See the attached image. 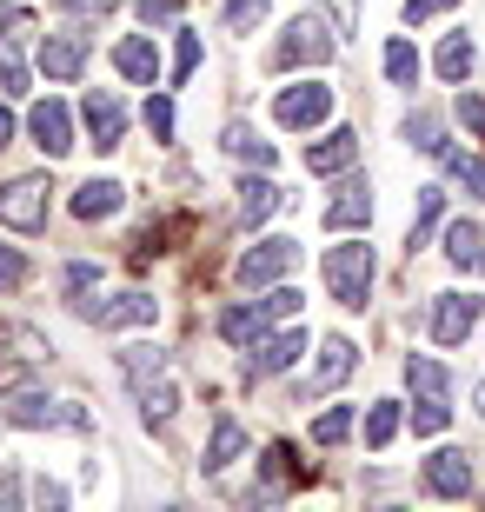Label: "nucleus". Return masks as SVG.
<instances>
[{"label":"nucleus","mask_w":485,"mask_h":512,"mask_svg":"<svg viewBox=\"0 0 485 512\" xmlns=\"http://www.w3.org/2000/svg\"><path fill=\"white\" fill-rule=\"evenodd\" d=\"M147 133L160 147H173V100L167 94H147Z\"/></svg>","instance_id":"obj_40"},{"label":"nucleus","mask_w":485,"mask_h":512,"mask_svg":"<svg viewBox=\"0 0 485 512\" xmlns=\"http://www.w3.org/2000/svg\"><path fill=\"white\" fill-rule=\"evenodd\" d=\"M34 34V20H27V7H0V54H14L20 40Z\"/></svg>","instance_id":"obj_39"},{"label":"nucleus","mask_w":485,"mask_h":512,"mask_svg":"<svg viewBox=\"0 0 485 512\" xmlns=\"http://www.w3.org/2000/svg\"><path fill=\"white\" fill-rule=\"evenodd\" d=\"M47 193H54L47 173H20V180H7V187H0V227L40 233L47 227Z\"/></svg>","instance_id":"obj_6"},{"label":"nucleus","mask_w":485,"mask_h":512,"mask_svg":"<svg viewBox=\"0 0 485 512\" xmlns=\"http://www.w3.org/2000/svg\"><path fill=\"white\" fill-rule=\"evenodd\" d=\"M439 213H446V187H419V207H412V227H406V247H412V253L432 240Z\"/></svg>","instance_id":"obj_26"},{"label":"nucleus","mask_w":485,"mask_h":512,"mask_svg":"<svg viewBox=\"0 0 485 512\" xmlns=\"http://www.w3.org/2000/svg\"><path fill=\"white\" fill-rule=\"evenodd\" d=\"M220 147L233 153V160H246V167H273V160H280V153H273V140H260L246 120H233V127L220 133Z\"/></svg>","instance_id":"obj_23"},{"label":"nucleus","mask_w":485,"mask_h":512,"mask_svg":"<svg viewBox=\"0 0 485 512\" xmlns=\"http://www.w3.org/2000/svg\"><path fill=\"white\" fill-rule=\"evenodd\" d=\"M80 120H87V133H94L100 153H113L120 140H127V100H120V94H87Z\"/></svg>","instance_id":"obj_16"},{"label":"nucleus","mask_w":485,"mask_h":512,"mask_svg":"<svg viewBox=\"0 0 485 512\" xmlns=\"http://www.w3.org/2000/svg\"><path fill=\"white\" fill-rule=\"evenodd\" d=\"M319 273H326V293H333L346 313H366L373 280H379V260H373V247H366V240H339V247H326Z\"/></svg>","instance_id":"obj_1"},{"label":"nucleus","mask_w":485,"mask_h":512,"mask_svg":"<svg viewBox=\"0 0 485 512\" xmlns=\"http://www.w3.org/2000/svg\"><path fill=\"white\" fill-rule=\"evenodd\" d=\"M386 80L392 87H419V47L412 40H386Z\"/></svg>","instance_id":"obj_31"},{"label":"nucleus","mask_w":485,"mask_h":512,"mask_svg":"<svg viewBox=\"0 0 485 512\" xmlns=\"http://www.w3.org/2000/svg\"><path fill=\"white\" fill-rule=\"evenodd\" d=\"M299 353H306V333H299V326H280V333H260V340L246 346V380H273V373L299 366Z\"/></svg>","instance_id":"obj_11"},{"label":"nucleus","mask_w":485,"mask_h":512,"mask_svg":"<svg viewBox=\"0 0 485 512\" xmlns=\"http://www.w3.org/2000/svg\"><path fill=\"white\" fill-rule=\"evenodd\" d=\"M446 426H452L446 393H419V406H412V433H419V439H432V433H446Z\"/></svg>","instance_id":"obj_30"},{"label":"nucleus","mask_w":485,"mask_h":512,"mask_svg":"<svg viewBox=\"0 0 485 512\" xmlns=\"http://www.w3.org/2000/svg\"><path fill=\"white\" fill-rule=\"evenodd\" d=\"M113 67H120L133 87H153V80H160V47H153L147 34H127L120 47H113Z\"/></svg>","instance_id":"obj_18"},{"label":"nucleus","mask_w":485,"mask_h":512,"mask_svg":"<svg viewBox=\"0 0 485 512\" xmlns=\"http://www.w3.org/2000/svg\"><path fill=\"white\" fill-rule=\"evenodd\" d=\"M472 60H479L472 34H446V40H439V54H432V74H439V80H466Z\"/></svg>","instance_id":"obj_25"},{"label":"nucleus","mask_w":485,"mask_h":512,"mask_svg":"<svg viewBox=\"0 0 485 512\" xmlns=\"http://www.w3.org/2000/svg\"><path fill=\"white\" fill-rule=\"evenodd\" d=\"M319 220H326V233H359L366 220H373V180H366V173H346Z\"/></svg>","instance_id":"obj_12"},{"label":"nucleus","mask_w":485,"mask_h":512,"mask_svg":"<svg viewBox=\"0 0 485 512\" xmlns=\"http://www.w3.org/2000/svg\"><path fill=\"white\" fill-rule=\"evenodd\" d=\"M353 439V406H326L313 419V446H346Z\"/></svg>","instance_id":"obj_33"},{"label":"nucleus","mask_w":485,"mask_h":512,"mask_svg":"<svg viewBox=\"0 0 485 512\" xmlns=\"http://www.w3.org/2000/svg\"><path fill=\"white\" fill-rule=\"evenodd\" d=\"M273 120H280V127H293V133L326 127V120H333V87H326V80H299V87H280V94H273Z\"/></svg>","instance_id":"obj_8"},{"label":"nucleus","mask_w":485,"mask_h":512,"mask_svg":"<svg viewBox=\"0 0 485 512\" xmlns=\"http://www.w3.org/2000/svg\"><path fill=\"white\" fill-rule=\"evenodd\" d=\"M133 14L147 20V27H167V20H173V0H133Z\"/></svg>","instance_id":"obj_45"},{"label":"nucleus","mask_w":485,"mask_h":512,"mask_svg":"<svg viewBox=\"0 0 485 512\" xmlns=\"http://www.w3.org/2000/svg\"><path fill=\"white\" fill-rule=\"evenodd\" d=\"M120 207H127V187H120V180H87V187H74V200H67V213L87 220V227H94V220H113Z\"/></svg>","instance_id":"obj_17"},{"label":"nucleus","mask_w":485,"mask_h":512,"mask_svg":"<svg viewBox=\"0 0 485 512\" xmlns=\"http://www.w3.org/2000/svg\"><path fill=\"white\" fill-rule=\"evenodd\" d=\"M299 260H306V247H299L293 233H273V240H260V247L240 253V286L266 293V286H280L286 273H299Z\"/></svg>","instance_id":"obj_4"},{"label":"nucleus","mask_w":485,"mask_h":512,"mask_svg":"<svg viewBox=\"0 0 485 512\" xmlns=\"http://www.w3.org/2000/svg\"><path fill=\"white\" fill-rule=\"evenodd\" d=\"M27 133H34V147L47 153V160L74 153V107H67V100H40L34 114H27Z\"/></svg>","instance_id":"obj_13"},{"label":"nucleus","mask_w":485,"mask_h":512,"mask_svg":"<svg viewBox=\"0 0 485 512\" xmlns=\"http://www.w3.org/2000/svg\"><path fill=\"white\" fill-rule=\"evenodd\" d=\"M266 7H273V0H226L220 27H226V34H253V27L266 20Z\"/></svg>","instance_id":"obj_35"},{"label":"nucleus","mask_w":485,"mask_h":512,"mask_svg":"<svg viewBox=\"0 0 485 512\" xmlns=\"http://www.w3.org/2000/svg\"><path fill=\"white\" fill-rule=\"evenodd\" d=\"M260 473H266V493H260V499H280L286 486H293V479H306V473L293 466V446H286V439H273V446H266Z\"/></svg>","instance_id":"obj_27"},{"label":"nucleus","mask_w":485,"mask_h":512,"mask_svg":"<svg viewBox=\"0 0 485 512\" xmlns=\"http://www.w3.org/2000/svg\"><path fill=\"white\" fill-rule=\"evenodd\" d=\"M333 54H339V34H333V27H326L319 14H299L293 27L273 40L266 67H273V74H286V67H326Z\"/></svg>","instance_id":"obj_2"},{"label":"nucleus","mask_w":485,"mask_h":512,"mask_svg":"<svg viewBox=\"0 0 485 512\" xmlns=\"http://www.w3.org/2000/svg\"><path fill=\"white\" fill-rule=\"evenodd\" d=\"M193 67H200V34H193V27H180V40H173V87H180V80H193Z\"/></svg>","instance_id":"obj_38"},{"label":"nucleus","mask_w":485,"mask_h":512,"mask_svg":"<svg viewBox=\"0 0 485 512\" xmlns=\"http://www.w3.org/2000/svg\"><path fill=\"white\" fill-rule=\"evenodd\" d=\"M446 260L459 273H485V227L479 220H452L446 227Z\"/></svg>","instance_id":"obj_20"},{"label":"nucleus","mask_w":485,"mask_h":512,"mask_svg":"<svg viewBox=\"0 0 485 512\" xmlns=\"http://www.w3.org/2000/svg\"><path fill=\"white\" fill-rule=\"evenodd\" d=\"M286 207V193L266 180V173H246L240 180V227H260V220H273V213Z\"/></svg>","instance_id":"obj_19"},{"label":"nucleus","mask_w":485,"mask_h":512,"mask_svg":"<svg viewBox=\"0 0 485 512\" xmlns=\"http://www.w3.org/2000/svg\"><path fill=\"white\" fill-rule=\"evenodd\" d=\"M0 147H14V114L0 107Z\"/></svg>","instance_id":"obj_49"},{"label":"nucleus","mask_w":485,"mask_h":512,"mask_svg":"<svg viewBox=\"0 0 485 512\" xmlns=\"http://www.w3.org/2000/svg\"><path fill=\"white\" fill-rule=\"evenodd\" d=\"M87 47H94V40L80 34V27H54V34H40V74L54 80V87H74L80 67H87Z\"/></svg>","instance_id":"obj_10"},{"label":"nucleus","mask_w":485,"mask_h":512,"mask_svg":"<svg viewBox=\"0 0 485 512\" xmlns=\"http://www.w3.org/2000/svg\"><path fill=\"white\" fill-rule=\"evenodd\" d=\"M353 366H359V346L346 340V333H326V340H319V360H313L306 393H333L339 380H353Z\"/></svg>","instance_id":"obj_14"},{"label":"nucleus","mask_w":485,"mask_h":512,"mask_svg":"<svg viewBox=\"0 0 485 512\" xmlns=\"http://www.w3.org/2000/svg\"><path fill=\"white\" fill-rule=\"evenodd\" d=\"M459 120L485 140V94H472V87H466V94H459Z\"/></svg>","instance_id":"obj_44"},{"label":"nucleus","mask_w":485,"mask_h":512,"mask_svg":"<svg viewBox=\"0 0 485 512\" xmlns=\"http://www.w3.org/2000/svg\"><path fill=\"white\" fill-rule=\"evenodd\" d=\"M353 160H359V133L353 127H333L326 140H313V147H306V173H313V180L353 173Z\"/></svg>","instance_id":"obj_15"},{"label":"nucleus","mask_w":485,"mask_h":512,"mask_svg":"<svg viewBox=\"0 0 485 512\" xmlns=\"http://www.w3.org/2000/svg\"><path fill=\"white\" fill-rule=\"evenodd\" d=\"M0 419H7V426H20V433H40V426H67V433H80V426H87V413H80V406H67V399H54V393H40V386L7 393Z\"/></svg>","instance_id":"obj_3"},{"label":"nucleus","mask_w":485,"mask_h":512,"mask_svg":"<svg viewBox=\"0 0 485 512\" xmlns=\"http://www.w3.org/2000/svg\"><path fill=\"white\" fill-rule=\"evenodd\" d=\"M94 286H100V266L94 260H67V266H60V293H67V300L94 293Z\"/></svg>","instance_id":"obj_36"},{"label":"nucleus","mask_w":485,"mask_h":512,"mask_svg":"<svg viewBox=\"0 0 485 512\" xmlns=\"http://www.w3.org/2000/svg\"><path fill=\"white\" fill-rule=\"evenodd\" d=\"M120 373H127V386L140 393L147 380H160V373H167V353H153V346H127V353H120Z\"/></svg>","instance_id":"obj_29"},{"label":"nucleus","mask_w":485,"mask_h":512,"mask_svg":"<svg viewBox=\"0 0 485 512\" xmlns=\"http://www.w3.org/2000/svg\"><path fill=\"white\" fill-rule=\"evenodd\" d=\"M399 426H406V413H399V399H379L373 413H366V446H373V453H386L392 439H399Z\"/></svg>","instance_id":"obj_28"},{"label":"nucleus","mask_w":485,"mask_h":512,"mask_svg":"<svg viewBox=\"0 0 485 512\" xmlns=\"http://www.w3.org/2000/svg\"><path fill=\"white\" fill-rule=\"evenodd\" d=\"M472 486H479V459L466 446H439L419 466V493H432V499H472Z\"/></svg>","instance_id":"obj_5"},{"label":"nucleus","mask_w":485,"mask_h":512,"mask_svg":"<svg viewBox=\"0 0 485 512\" xmlns=\"http://www.w3.org/2000/svg\"><path fill=\"white\" fill-rule=\"evenodd\" d=\"M173 406H180V393H173V380H167V373L140 386V413H147V426H153V419H173Z\"/></svg>","instance_id":"obj_34"},{"label":"nucleus","mask_w":485,"mask_h":512,"mask_svg":"<svg viewBox=\"0 0 485 512\" xmlns=\"http://www.w3.org/2000/svg\"><path fill=\"white\" fill-rule=\"evenodd\" d=\"M472 399H479V413H485V380H479V386H472Z\"/></svg>","instance_id":"obj_50"},{"label":"nucleus","mask_w":485,"mask_h":512,"mask_svg":"<svg viewBox=\"0 0 485 512\" xmlns=\"http://www.w3.org/2000/svg\"><path fill=\"white\" fill-rule=\"evenodd\" d=\"M479 313H485L479 293H432V306H426V333H432V346H466V340H472V326H479Z\"/></svg>","instance_id":"obj_9"},{"label":"nucleus","mask_w":485,"mask_h":512,"mask_svg":"<svg viewBox=\"0 0 485 512\" xmlns=\"http://www.w3.org/2000/svg\"><path fill=\"white\" fill-rule=\"evenodd\" d=\"M27 273H34V266H27V253H20V247H0V293L27 286Z\"/></svg>","instance_id":"obj_42"},{"label":"nucleus","mask_w":485,"mask_h":512,"mask_svg":"<svg viewBox=\"0 0 485 512\" xmlns=\"http://www.w3.org/2000/svg\"><path fill=\"white\" fill-rule=\"evenodd\" d=\"M60 7H67V14H113L120 0H60Z\"/></svg>","instance_id":"obj_47"},{"label":"nucleus","mask_w":485,"mask_h":512,"mask_svg":"<svg viewBox=\"0 0 485 512\" xmlns=\"http://www.w3.org/2000/svg\"><path fill=\"white\" fill-rule=\"evenodd\" d=\"M240 453H246V426L233 413H220V419H213V439H206V459H200V466H206V473H226Z\"/></svg>","instance_id":"obj_21"},{"label":"nucleus","mask_w":485,"mask_h":512,"mask_svg":"<svg viewBox=\"0 0 485 512\" xmlns=\"http://www.w3.org/2000/svg\"><path fill=\"white\" fill-rule=\"evenodd\" d=\"M446 7H459V0H406V20H412V27H419V20L446 14Z\"/></svg>","instance_id":"obj_46"},{"label":"nucleus","mask_w":485,"mask_h":512,"mask_svg":"<svg viewBox=\"0 0 485 512\" xmlns=\"http://www.w3.org/2000/svg\"><path fill=\"white\" fill-rule=\"evenodd\" d=\"M260 333H266V313H260V300L226 306V313H220V340H226V346H253Z\"/></svg>","instance_id":"obj_24"},{"label":"nucleus","mask_w":485,"mask_h":512,"mask_svg":"<svg viewBox=\"0 0 485 512\" xmlns=\"http://www.w3.org/2000/svg\"><path fill=\"white\" fill-rule=\"evenodd\" d=\"M326 7H333V27H339V34H353V0H326Z\"/></svg>","instance_id":"obj_48"},{"label":"nucleus","mask_w":485,"mask_h":512,"mask_svg":"<svg viewBox=\"0 0 485 512\" xmlns=\"http://www.w3.org/2000/svg\"><path fill=\"white\" fill-rule=\"evenodd\" d=\"M20 94H27V67L14 54H0V100H20Z\"/></svg>","instance_id":"obj_43"},{"label":"nucleus","mask_w":485,"mask_h":512,"mask_svg":"<svg viewBox=\"0 0 485 512\" xmlns=\"http://www.w3.org/2000/svg\"><path fill=\"white\" fill-rule=\"evenodd\" d=\"M406 386L412 393H452V373L439 360H426V353H412L406 360Z\"/></svg>","instance_id":"obj_32"},{"label":"nucleus","mask_w":485,"mask_h":512,"mask_svg":"<svg viewBox=\"0 0 485 512\" xmlns=\"http://www.w3.org/2000/svg\"><path fill=\"white\" fill-rule=\"evenodd\" d=\"M446 167H452V173H459V187H466V193H472V200H485V160H472V153H452Z\"/></svg>","instance_id":"obj_41"},{"label":"nucleus","mask_w":485,"mask_h":512,"mask_svg":"<svg viewBox=\"0 0 485 512\" xmlns=\"http://www.w3.org/2000/svg\"><path fill=\"white\" fill-rule=\"evenodd\" d=\"M260 313H266V326H286L299 313V293H293V286H266V293H260Z\"/></svg>","instance_id":"obj_37"},{"label":"nucleus","mask_w":485,"mask_h":512,"mask_svg":"<svg viewBox=\"0 0 485 512\" xmlns=\"http://www.w3.org/2000/svg\"><path fill=\"white\" fill-rule=\"evenodd\" d=\"M74 313L87 326L120 333V326H153V320H160V300H153L147 286H127V293H113V300H74Z\"/></svg>","instance_id":"obj_7"},{"label":"nucleus","mask_w":485,"mask_h":512,"mask_svg":"<svg viewBox=\"0 0 485 512\" xmlns=\"http://www.w3.org/2000/svg\"><path fill=\"white\" fill-rule=\"evenodd\" d=\"M399 133H406V147L432 153V160H452V140H446V120H439V114H406Z\"/></svg>","instance_id":"obj_22"}]
</instances>
